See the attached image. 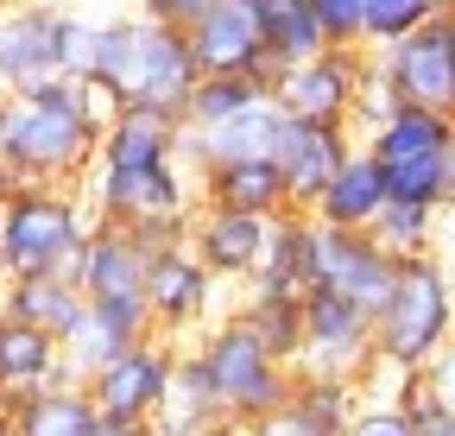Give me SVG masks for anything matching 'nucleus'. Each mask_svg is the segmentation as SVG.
I'll return each mask as SVG.
<instances>
[{
	"label": "nucleus",
	"mask_w": 455,
	"mask_h": 436,
	"mask_svg": "<svg viewBox=\"0 0 455 436\" xmlns=\"http://www.w3.org/2000/svg\"><path fill=\"white\" fill-rule=\"evenodd\" d=\"M114 121V101L95 83L76 76H51L26 95H13L7 115V146H0V165L20 184H57V190H83L95 171L101 133Z\"/></svg>",
	"instance_id": "obj_1"
},
{
	"label": "nucleus",
	"mask_w": 455,
	"mask_h": 436,
	"mask_svg": "<svg viewBox=\"0 0 455 436\" xmlns=\"http://www.w3.org/2000/svg\"><path fill=\"white\" fill-rule=\"evenodd\" d=\"M89 83L114 101V107H158V115L184 121V101L203 83L190 32L178 26H152V20H101L95 32V64Z\"/></svg>",
	"instance_id": "obj_2"
},
{
	"label": "nucleus",
	"mask_w": 455,
	"mask_h": 436,
	"mask_svg": "<svg viewBox=\"0 0 455 436\" xmlns=\"http://www.w3.org/2000/svg\"><path fill=\"white\" fill-rule=\"evenodd\" d=\"M455 342V272L436 253L398 259L392 297L373 310V354L398 373H424Z\"/></svg>",
	"instance_id": "obj_3"
},
{
	"label": "nucleus",
	"mask_w": 455,
	"mask_h": 436,
	"mask_svg": "<svg viewBox=\"0 0 455 436\" xmlns=\"http://www.w3.org/2000/svg\"><path fill=\"white\" fill-rule=\"evenodd\" d=\"M95 228V209L83 190L57 184H20L0 215V266L7 279H38V272H70L83 241Z\"/></svg>",
	"instance_id": "obj_4"
},
{
	"label": "nucleus",
	"mask_w": 455,
	"mask_h": 436,
	"mask_svg": "<svg viewBox=\"0 0 455 436\" xmlns=\"http://www.w3.org/2000/svg\"><path fill=\"white\" fill-rule=\"evenodd\" d=\"M190 354L203 361L221 411L235 417V424H259V417L284 411V399H291V386H298V367H284L241 316L209 322L203 342H190Z\"/></svg>",
	"instance_id": "obj_5"
},
{
	"label": "nucleus",
	"mask_w": 455,
	"mask_h": 436,
	"mask_svg": "<svg viewBox=\"0 0 455 436\" xmlns=\"http://www.w3.org/2000/svg\"><path fill=\"white\" fill-rule=\"evenodd\" d=\"M449 139H455V115L398 101V115L386 127H373L361 146L373 152V165H379L392 202L449 209Z\"/></svg>",
	"instance_id": "obj_6"
},
{
	"label": "nucleus",
	"mask_w": 455,
	"mask_h": 436,
	"mask_svg": "<svg viewBox=\"0 0 455 436\" xmlns=\"http://www.w3.org/2000/svg\"><path fill=\"white\" fill-rule=\"evenodd\" d=\"M95 222L108 228H164V222H190L196 215V178L184 171V158L171 165H133V171H108L95 165L83 184Z\"/></svg>",
	"instance_id": "obj_7"
},
{
	"label": "nucleus",
	"mask_w": 455,
	"mask_h": 436,
	"mask_svg": "<svg viewBox=\"0 0 455 436\" xmlns=\"http://www.w3.org/2000/svg\"><path fill=\"white\" fill-rule=\"evenodd\" d=\"M373 316L355 304V297H335V291H310L304 297V354H298V373H316V379H355L373 367Z\"/></svg>",
	"instance_id": "obj_8"
},
{
	"label": "nucleus",
	"mask_w": 455,
	"mask_h": 436,
	"mask_svg": "<svg viewBox=\"0 0 455 436\" xmlns=\"http://www.w3.org/2000/svg\"><path fill=\"white\" fill-rule=\"evenodd\" d=\"M64 32L70 13L44 0H0V95H26L64 76Z\"/></svg>",
	"instance_id": "obj_9"
},
{
	"label": "nucleus",
	"mask_w": 455,
	"mask_h": 436,
	"mask_svg": "<svg viewBox=\"0 0 455 436\" xmlns=\"http://www.w3.org/2000/svg\"><path fill=\"white\" fill-rule=\"evenodd\" d=\"M361 83H367V51H335L329 44V51H316V58H304V64H284L272 76V101L291 121H335V127H348Z\"/></svg>",
	"instance_id": "obj_10"
},
{
	"label": "nucleus",
	"mask_w": 455,
	"mask_h": 436,
	"mask_svg": "<svg viewBox=\"0 0 455 436\" xmlns=\"http://www.w3.org/2000/svg\"><path fill=\"white\" fill-rule=\"evenodd\" d=\"M178 354H184V348L164 342V336H146V342H133L127 354H114V361L89 379L95 411L114 417V424H152V411H158V399H164V386H171Z\"/></svg>",
	"instance_id": "obj_11"
},
{
	"label": "nucleus",
	"mask_w": 455,
	"mask_h": 436,
	"mask_svg": "<svg viewBox=\"0 0 455 436\" xmlns=\"http://www.w3.org/2000/svg\"><path fill=\"white\" fill-rule=\"evenodd\" d=\"M146 310H152V329L164 342H178L190 329H203L209 310H215V279L209 266L190 253V241L164 247V253H146Z\"/></svg>",
	"instance_id": "obj_12"
},
{
	"label": "nucleus",
	"mask_w": 455,
	"mask_h": 436,
	"mask_svg": "<svg viewBox=\"0 0 455 436\" xmlns=\"http://www.w3.org/2000/svg\"><path fill=\"white\" fill-rule=\"evenodd\" d=\"M373 70L392 83V95L405 107H436V115H455V76H449V20L418 26L411 38H398L386 51H367Z\"/></svg>",
	"instance_id": "obj_13"
},
{
	"label": "nucleus",
	"mask_w": 455,
	"mask_h": 436,
	"mask_svg": "<svg viewBox=\"0 0 455 436\" xmlns=\"http://www.w3.org/2000/svg\"><path fill=\"white\" fill-rule=\"evenodd\" d=\"M392 279H398V259H392L373 234L323 228V222H316V291L355 297V304L373 316V310L392 297Z\"/></svg>",
	"instance_id": "obj_14"
},
{
	"label": "nucleus",
	"mask_w": 455,
	"mask_h": 436,
	"mask_svg": "<svg viewBox=\"0 0 455 436\" xmlns=\"http://www.w3.org/2000/svg\"><path fill=\"white\" fill-rule=\"evenodd\" d=\"M278 222V215H272ZM272 222L266 215H241V209H209L196 202L190 215V253L209 266V279L215 285H253V272L266 259V241H272Z\"/></svg>",
	"instance_id": "obj_15"
},
{
	"label": "nucleus",
	"mask_w": 455,
	"mask_h": 436,
	"mask_svg": "<svg viewBox=\"0 0 455 436\" xmlns=\"http://www.w3.org/2000/svg\"><path fill=\"white\" fill-rule=\"evenodd\" d=\"M190 51H196V70L203 76H259L272 83L278 64L259 38V20L247 0H215V7L190 26Z\"/></svg>",
	"instance_id": "obj_16"
},
{
	"label": "nucleus",
	"mask_w": 455,
	"mask_h": 436,
	"mask_svg": "<svg viewBox=\"0 0 455 436\" xmlns=\"http://www.w3.org/2000/svg\"><path fill=\"white\" fill-rule=\"evenodd\" d=\"M361 139L348 127L335 121H284L278 146H272V165L284 178V196H291V209H316V196L329 190V178L341 171V158H348Z\"/></svg>",
	"instance_id": "obj_17"
},
{
	"label": "nucleus",
	"mask_w": 455,
	"mask_h": 436,
	"mask_svg": "<svg viewBox=\"0 0 455 436\" xmlns=\"http://www.w3.org/2000/svg\"><path fill=\"white\" fill-rule=\"evenodd\" d=\"M70 279H76L83 304H146V253L127 228L95 222L76 266H70Z\"/></svg>",
	"instance_id": "obj_18"
},
{
	"label": "nucleus",
	"mask_w": 455,
	"mask_h": 436,
	"mask_svg": "<svg viewBox=\"0 0 455 436\" xmlns=\"http://www.w3.org/2000/svg\"><path fill=\"white\" fill-rule=\"evenodd\" d=\"M171 158H184V121L178 115H158V107H114L95 165L133 171V165H171Z\"/></svg>",
	"instance_id": "obj_19"
},
{
	"label": "nucleus",
	"mask_w": 455,
	"mask_h": 436,
	"mask_svg": "<svg viewBox=\"0 0 455 436\" xmlns=\"http://www.w3.org/2000/svg\"><path fill=\"white\" fill-rule=\"evenodd\" d=\"M196 202L209 209H241V215H284L291 196H284V178L272 158H221V165L196 171Z\"/></svg>",
	"instance_id": "obj_20"
},
{
	"label": "nucleus",
	"mask_w": 455,
	"mask_h": 436,
	"mask_svg": "<svg viewBox=\"0 0 455 436\" xmlns=\"http://www.w3.org/2000/svg\"><path fill=\"white\" fill-rule=\"evenodd\" d=\"M247 291H272V297H310L316 291V222L304 209H284L272 222L266 259H259Z\"/></svg>",
	"instance_id": "obj_21"
},
{
	"label": "nucleus",
	"mask_w": 455,
	"mask_h": 436,
	"mask_svg": "<svg viewBox=\"0 0 455 436\" xmlns=\"http://www.w3.org/2000/svg\"><path fill=\"white\" fill-rule=\"evenodd\" d=\"M284 107L266 95V101H253L247 115H235V121H221L215 133H184V171L196 178L203 165H221V158H272V146H278V133H284Z\"/></svg>",
	"instance_id": "obj_22"
},
{
	"label": "nucleus",
	"mask_w": 455,
	"mask_h": 436,
	"mask_svg": "<svg viewBox=\"0 0 455 436\" xmlns=\"http://www.w3.org/2000/svg\"><path fill=\"white\" fill-rule=\"evenodd\" d=\"M228 424H235V417L221 411V399H215V386H209L203 361L184 348L178 367H171V386H164L158 411H152V436H221Z\"/></svg>",
	"instance_id": "obj_23"
},
{
	"label": "nucleus",
	"mask_w": 455,
	"mask_h": 436,
	"mask_svg": "<svg viewBox=\"0 0 455 436\" xmlns=\"http://www.w3.org/2000/svg\"><path fill=\"white\" fill-rule=\"evenodd\" d=\"M386 202H392V196H386V178H379V165H373V152H367V146H355L348 158H341V171L329 178V190L316 196L310 222L367 234V228L379 222V209H386Z\"/></svg>",
	"instance_id": "obj_24"
},
{
	"label": "nucleus",
	"mask_w": 455,
	"mask_h": 436,
	"mask_svg": "<svg viewBox=\"0 0 455 436\" xmlns=\"http://www.w3.org/2000/svg\"><path fill=\"white\" fill-rule=\"evenodd\" d=\"M0 316L26 322V329H44L64 342L76 322H83V291L70 272H38V279H7L0 285Z\"/></svg>",
	"instance_id": "obj_25"
},
{
	"label": "nucleus",
	"mask_w": 455,
	"mask_h": 436,
	"mask_svg": "<svg viewBox=\"0 0 455 436\" xmlns=\"http://www.w3.org/2000/svg\"><path fill=\"white\" fill-rule=\"evenodd\" d=\"M57 379H70L64 367V342L44 336V329H26V322H7L0 316V399H26V392H44Z\"/></svg>",
	"instance_id": "obj_26"
},
{
	"label": "nucleus",
	"mask_w": 455,
	"mask_h": 436,
	"mask_svg": "<svg viewBox=\"0 0 455 436\" xmlns=\"http://www.w3.org/2000/svg\"><path fill=\"white\" fill-rule=\"evenodd\" d=\"M101 411L89 399L83 379H57L44 392H26L7 405V430L13 436H95Z\"/></svg>",
	"instance_id": "obj_27"
},
{
	"label": "nucleus",
	"mask_w": 455,
	"mask_h": 436,
	"mask_svg": "<svg viewBox=\"0 0 455 436\" xmlns=\"http://www.w3.org/2000/svg\"><path fill=\"white\" fill-rule=\"evenodd\" d=\"M253 20H259V38H266V51H272L278 70L316 58V51H329V44H323V26H316V13H310V0H259Z\"/></svg>",
	"instance_id": "obj_28"
},
{
	"label": "nucleus",
	"mask_w": 455,
	"mask_h": 436,
	"mask_svg": "<svg viewBox=\"0 0 455 436\" xmlns=\"http://www.w3.org/2000/svg\"><path fill=\"white\" fill-rule=\"evenodd\" d=\"M266 95H272V83H259V76H203L184 101V133H215L221 121L247 115Z\"/></svg>",
	"instance_id": "obj_29"
},
{
	"label": "nucleus",
	"mask_w": 455,
	"mask_h": 436,
	"mask_svg": "<svg viewBox=\"0 0 455 436\" xmlns=\"http://www.w3.org/2000/svg\"><path fill=\"white\" fill-rule=\"evenodd\" d=\"M247 329L284 361V367H298L304 354V297H272V291H247L241 310H235Z\"/></svg>",
	"instance_id": "obj_30"
},
{
	"label": "nucleus",
	"mask_w": 455,
	"mask_h": 436,
	"mask_svg": "<svg viewBox=\"0 0 455 436\" xmlns=\"http://www.w3.org/2000/svg\"><path fill=\"white\" fill-rule=\"evenodd\" d=\"M284 411L304 417L316 436H341L348 430V417L361 411V386L355 379H316V373H298L291 399H284Z\"/></svg>",
	"instance_id": "obj_31"
},
{
	"label": "nucleus",
	"mask_w": 455,
	"mask_h": 436,
	"mask_svg": "<svg viewBox=\"0 0 455 436\" xmlns=\"http://www.w3.org/2000/svg\"><path fill=\"white\" fill-rule=\"evenodd\" d=\"M443 13H449V0H361V44L386 51V44L411 38L418 26H430Z\"/></svg>",
	"instance_id": "obj_32"
},
{
	"label": "nucleus",
	"mask_w": 455,
	"mask_h": 436,
	"mask_svg": "<svg viewBox=\"0 0 455 436\" xmlns=\"http://www.w3.org/2000/svg\"><path fill=\"white\" fill-rule=\"evenodd\" d=\"M436 222L443 209H424V202H386L379 222L367 228L392 259H418V253H436Z\"/></svg>",
	"instance_id": "obj_33"
},
{
	"label": "nucleus",
	"mask_w": 455,
	"mask_h": 436,
	"mask_svg": "<svg viewBox=\"0 0 455 436\" xmlns=\"http://www.w3.org/2000/svg\"><path fill=\"white\" fill-rule=\"evenodd\" d=\"M310 13L323 26V44L335 51H367L361 44V0H310Z\"/></svg>",
	"instance_id": "obj_34"
},
{
	"label": "nucleus",
	"mask_w": 455,
	"mask_h": 436,
	"mask_svg": "<svg viewBox=\"0 0 455 436\" xmlns=\"http://www.w3.org/2000/svg\"><path fill=\"white\" fill-rule=\"evenodd\" d=\"M341 436H418V430H411L405 405H361Z\"/></svg>",
	"instance_id": "obj_35"
},
{
	"label": "nucleus",
	"mask_w": 455,
	"mask_h": 436,
	"mask_svg": "<svg viewBox=\"0 0 455 436\" xmlns=\"http://www.w3.org/2000/svg\"><path fill=\"white\" fill-rule=\"evenodd\" d=\"M405 417H411V430H418V436H455V411H443V405L424 392V379L405 392Z\"/></svg>",
	"instance_id": "obj_36"
},
{
	"label": "nucleus",
	"mask_w": 455,
	"mask_h": 436,
	"mask_svg": "<svg viewBox=\"0 0 455 436\" xmlns=\"http://www.w3.org/2000/svg\"><path fill=\"white\" fill-rule=\"evenodd\" d=\"M215 7V0H140V20H152V26H178V32H190L203 13Z\"/></svg>",
	"instance_id": "obj_37"
},
{
	"label": "nucleus",
	"mask_w": 455,
	"mask_h": 436,
	"mask_svg": "<svg viewBox=\"0 0 455 436\" xmlns=\"http://www.w3.org/2000/svg\"><path fill=\"white\" fill-rule=\"evenodd\" d=\"M253 436H316L304 417H291V411H272V417H259L253 424Z\"/></svg>",
	"instance_id": "obj_38"
},
{
	"label": "nucleus",
	"mask_w": 455,
	"mask_h": 436,
	"mask_svg": "<svg viewBox=\"0 0 455 436\" xmlns=\"http://www.w3.org/2000/svg\"><path fill=\"white\" fill-rule=\"evenodd\" d=\"M95 436H152V424H114V417H101Z\"/></svg>",
	"instance_id": "obj_39"
},
{
	"label": "nucleus",
	"mask_w": 455,
	"mask_h": 436,
	"mask_svg": "<svg viewBox=\"0 0 455 436\" xmlns=\"http://www.w3.org/2000/svg\"><path fill=\"white\" fill-rule=\"evenodd\" d=\"M13 190H20V178H13L7 165H0V215H7V196H13Z\"/></svg>",
	"instance_id": "obj_40"
},
{
	"label": "nucleus",
	"mask_w": 455,
	"mask_h": 436,
	"mask_svg": "<svg viewBox=\"0 0 455 436\" xmlns=\"http://www.w3.org/2000/svg\"><path fill=\"white\" fill-rule=\"evenodd\" d=\"M443 20H449V76H455V0H449V13H443Z\"/></svg>",
	"instance_id": "obj_41"
},
{
	"label": "nucleus",
	"mask_w": 455,
	"mask_h": 436,
	"mask_svg": "<svg viewBox=\"0 0 455 436\" xmlns=\"http://www.w3.org/2000/svg\"><path fill=\"white\" fill-rule=\"evenodd\" d=\"M7 115H13V95H0V146H7Z\"/></svg>",
	"instance_id": "obj_42"
},
{
	"label": "nucleus",
	"mask_w": 455,
	"mask_h": 436,
	"mask_svg": "<svg viewBox=\"0 0 455 436\" xmlns=\"http://www.w3.org/2000/svg\"><path fill=\"white\" fill-rule=\"evenodd\" d=\"M449 209H455V139H449Z\"/></svg>",
	"instance_id": "obj_43"
},
{
	"label": "nucleus",
	"mask_w": 455,
	"mask_h": 436,
	"mask_svg": "<svg viewBox=\"0 0 455 436\" xmlns=\"http://www.w3.org/2000/svg\"><path fill=\"white\" fill-rule=\"evenodd\" d=\"M221 436H253V424H228V430H221Z\"/></svg>",
	"instance_id": "obj_44"
},
{
	"label": "nucleus",
	"mask_w": 455,
	"mask_h": 436,
	"mask_svg": "<svg viewBox=\"0 0 455 436\" xmlns=\"http://www.w3.org/2000/svg\"><path fill=\"white\" fill-rule=\"evenodd\" d=\"M44 7H64V13H76V0H44Z\"/></svg>",
	"instance_id": "obj_45"
},
{
	"label": "nucleus",
	"mask_w": 455,
	"mask_h": 436,
	"mask_svg": "<svg viewBox=\"0 0 455 436\" xmlns=\"http://www.w3.org/2000/svg\"><path fill=\"white\" fill-rule=\"evenodd\" d=\"M0 436H13V430H7V417H0Z\"/></svg>",
	"instance_id": "obj_46"
},
{
	"label": "nucleus",
	"mask_w": 455,
	"mask_h": 436,
	"mask_svg": "<svg viewBox=\"0 0 455 436\" xmlns=\"http://www.w3.org/2000/svg\"><path fill=\"white\" fill-rule=\"evenodd\" d=\"M0 285H7V266H0Z\"/></svg>",
	"instance_id": "obj_47"
},
{
	"label": "nucleus",
	"mask_w": 455,
	"mask_h": 436,
	"mask_svg": "<svg viewBox=\"0 0 455 436\" xmlns=\"http://www.w3.org/2000/svg\"><path fill=\"white\" fill-rule=\"evenodd\" d=\"M0 417H7V399H0Z\"/></svg>",
	"instance_id": "obj_48"
},
{
	"label": "nucleus",
	"mask_w": 455,
	"mask_h": 436,
	"mask_svg": "<svg viewBox=\"0 0 455 436\" xmlns=\"http://www.w3.org/2000/svg\"><path fill=\"white\" fill-rule=\"evenodd\" d=\"M247 7H259V0H247Z\"/></svg>",
	"instance_id": "obj_49"
}]
</instances>
